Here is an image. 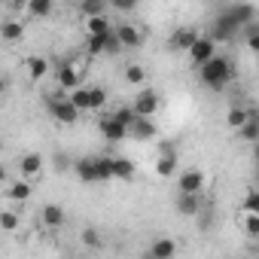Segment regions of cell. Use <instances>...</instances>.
Masks as SVG:
<instances>
[{
	"label": "cell",
	"instance_id": "8fae6325",
	"mask_svg": "<svg viewBox=\"0 0 259 259\" xmlns=\"http://www.w3.org/2000/svg\"><path fill=\"white\" fill-rule=\"evenodd\" d=\"M159 104H162V101H159V95H156L153 89H141L132 107L138 110V116H156V113H159Z\"/></svg>",
	"mask_w": 259,
	"mask_h": 259
},
{
	"label": "cell",
	"instance_id": "2e32d148",
	"mask_svg": "<svg viewBox=\"0 0 259 259\" xmlns=\"http://www.w3.org/2000/svg\"><path fill=\"white\" fill-rule=\"evenodd\" d=\"M177 165H180L177 153H174L171 147H162V153H159V159H156V174H159V177H171V174H177Z\"/></svg>",
	"mask_w": 259,
	"mask_h": 259
},
{
	"label": "cell",
	"instance_id": "d6986e66",
	"mask_svg": "<svg viewBox=\"0 0 259 259\" xmlns=\"http://www.w3.org/2000/svg\"><path fill=\"white\" fill-rule=\"evenodd\" d=\"M0 40L4 43H19V40H25V22H19V19H4V25H0Z\"/></svg>",
	"mask_w": 259,
	"mask_h": 259
},
{
	"label": "cell",
	"instance_id": "52a82bcc",
	"mask_svg": "<svg viewBox=\"0 0 259 259\" xmlns=\"http://www.w3.org/2000/svg\"><path fill=\"white\" fill-rule=\"evenodd\" d=\"M43 168H46V159L40 156V153H25L22 159H19V177H25V180H40V174H43Z\"/></svg>",
	"mask_w": 259,
	"mask_h": 259
},
{
	"label": "cell",
	"instance_id": "7a4b0ae2",
	"mask_svg": "<svg viewBox=\"0 0 259 259\" xmlns=\"http://www.w3.org/2000/svg\"><path fill=\"white\" fill-rule=\"evenodd\" d=\"M46 107H49V116L55 119V122H61V125H73L76 119H79V107L70 101V95L64 92V95H52L49 101H46Z\"/></svg>",
	"mask_w": 259,
	"mask_h": 259
},
{
	"label": "cell",
	"instance_id": "9a60e30c",
	"mask_svg": "<svg viewBox=\"0 0 259 259\" xmlns=\"http://www.w3.org/2000/svg\"><path fill=\"white\" fill-rule=\"evenodd\" d=\"M238 229H241L247 238H259V210L241 207V210H238Z\"/></svg>",
	"mask_w": 259,
	"mask_h": 259
},
{
	"label": "cell",
	"instance_id": "8992f818",
	"mask_svg": "<svg viewBox=\"0 0 259 259\" xmlns=\"http://www.w3.org/2000/svg\"><path fill=\"white\" fill-rule=\"evenodd\" d=\"M213 55H217V40H213V37H198V40L192 43V49H189V61H192L195 67L207 64Z\"/></svg>",
	"mask_w": 259,
	"mask_h": 259
},
{
	"label": "cell",
	"instance_id": "d6a6232c",
	"mask_svg": "<svg viewBox=\"0 0 259 259\" xmlns=\"http://www.w3.org/2000/svg\"><path fill=\"white\" fill-rule=\"evenodd\" d=\"M104 0H79V10H82V16H101L104 13Z\"/></svg>",
	"mask_w": 259,
	"mask_h": 259
},
{
	"label": "cell",
	"instance_id": "4fadbf2b",
	"mask_svg": "<svg viewBox=\"0 0 259 259\" xmlns=\"http://www.w3.org/2000/svg\"><path fill=\"white\" fill-rule=\"evenodd\" d=\"M25 73H28L31 82H43V79L49 76V58H43V55H28V58H25Z\"/></svg>",
	"mask_w": 259,
	"mask_h": 259
},
{
	"label": "cell",
	"instance_id": "ffe728a7",
	"mask_svg": "<svg viewBox=\"0 0 259 259\" xmlns=\"http://www.w3.org/2000/svg\"><path fill=\"white\" fill-rule=\"evenodd\" d=\"M73 171L82 183H98V168H95V156H82L73 162Z\"/></svg>",
	"mask_w": 259,
	"mask_h": 259
},
{
	"label": "cell",
	"instance_id": "8d00e7d4",
	"mask_svg": "<svg viewBox=\"0 0 259 259\" xmlns=\"http://www.w3.org/2000/svg\"><path fill=\"white\" fill-rule=\"evenodd\" d=\"M28 4H31V0H7V7L16 10V13H28Z\"/></svg>",
	"mask_w": 259,
	"mask_h": 259
},
{
	"label": "cell",
	"instance_id": "5b68a950",
	"mask_svg": "<svg viewBox=\"0 0 259 259\" xmlns=\"http://www.w3.org/2000/svg\"><path fill=\"white\" fill-rule=\"evenodd\" d=\"M241 31H244V28L238 25V19L226 10V13L213 22V34H210V37H213V40H220V43H226V40H232V37H235V34H241Z\"/></svg>",
	"mask_w": 259,
	"mask_h": 259
},
{
	"label": "cell",
	"instance_id": "9c48e42d",
	"mask_svg": "<svg viewBox=\"0 0 259 259\" xmlns=\"http://www.w3.org/2000/svg\"><path fill=\"white\" fill-rule=\"evenodd\" d=\"M116 37H119V43H122V49H141L144 46V31L138 28V25H132V22H122L119 28H116Z\"/></svg>",
	"mask_w": 259,
	"mask_h": 259
},
{
	"label": "cell",
	"instance_id": "f546056e",
	"mask_svg": "<svg viewBox=\"0 0 259 259\" xmlns=\"http://www.w3.org/2000/svg\"><path fill=\"white\" fill-rule=\"evenodd\" d=\"M241 34H244V46L259 58V25H247Z\"/></svg>",
	"mask_w": 259,
	"mask_h": 259
},
{
	"label": "cell",
	"instance_id": "7402d4cb",
	"mask_svg": "<svg viewBox=\"0 0 259 259\" xmlns=\"http://www.w3.org/2000/svg\"><path fill=\"white\" fill-rule=\"evenodd\" d=\"M147 253H150L153 259H171V256L177 253V241H174V238H156Z\"/></svg>",
	"mask_w": 259,
	"mask_h": 259
},
{
	"label": "cell",
	"instance_id": "836d02e7",
	"mask_svg": "<svg viewBox=\"0 0 259 259\" xmlns=\"http://www.w3.org/2000/svg\"><path fill=\"white\" fill-rule=\"evenodd\" d=\"M138 4L141 0H110V7L116 13H132V10H138Z\"/></svg>",
	"mask_w": 259,
	"mask_h": 259
},
{
	"label": "cell",
	"instance_id": "83f0119b",
	"mask_svg": "<svg viewBox=\"0 0 259 259\" xmlns=\"http://www.w3.org/2000/svg\"><path fill=\"white\" fill-rule=\"evenodd\" d=\"M67 95H70V101H73L82 113H92V95H89L85 85H79V89H73V92H67Z\"/></svg>",
	"mask_w": 259,
	"mask_h": 259
},
{
	"label": "cell",
	"instance_id": "277c9868",
	"mask_svg": "<svg viewBox=\"0 0 259 259\" xmlns=\"http://www.w3.org/2000/svg\"><path fill=\"white\" fill-rule=\"evenodd\" d=\"M98 128H101V135H104L110 144H119V141L128 138V125L119 122L113 113H110V116H101V119H98Z\"/></svg>",
	"mask_w": 259,
	"mask_h": 259
},
{
	"label": "cell",
	"instance_id": "603a6c76",
	"mask_svg": "<svg viewBox=\"0 0 259 259\" xmlns=\"http://www.w3.org/2000/svg\"><path fill=\"white\" fill-rule=\"evenodd\" d=\"M122 79L128 82V85H147V67L144 64H138V61H132V64H125L122 67Z\"/></svg>",
	"mask_w": 259,
	"mask_h": 259
},
{
	"label": "cell",
	"instance_id": "e0dca14e",
	"mask_svg": "<svg viewBox=\"0 0 259 259\" xmlns=\"http://www.w3.org/2000/svg\"><path fill=\"white\" fill-rule=\"evenodd\" d=\"M177 210L183 217H198L201 213V195L198 192H177Z\"/></svg>",
	"mask_w": 259,
	"mask_h": 259
},
{
	"label": "cell",
	"instance_id": "4dcf8cb0",
	"mask_svg": "<svg viewBox=\"0 0 259 259\" xmlns=\"http://www.w3.org/2000/svg\"><path fill=\"white\" fill-rule=\"evenodd\" d=\"M16 229H19V213L16 210H0V232L13 235Z\"/></svg>",
	"mask_w": 259,
	"mask_h": 259
},
{
	"label": "cell",
	"instance_id": "30bf717a",
	"mask_svg": "<svg viewBox=\"0 0 259 259\" xmlns=\"http://www.w3.org/2000/svg\"><path fill=\"white\" fill-rule=\"evenodd\" d=\"M128 138H135V141H156L159 138V128H156L153 116H138L132 122V128H128Z\"/></svg>",
	"mask_w": 259,
	"mask_h": 259
},
{
	"label": "cell",
	"instance_id": "d4e9b609",
	"mask_svg": "<svg viewBox=\"0 0 259 259\" xmlns=\"http://www.w3.org/2000/svg\"><path fill=\"white\" fill-rule=\"evenodd\" d=\"M113 180H135V162L125 156H113Z\"/></svg>",
	"mask_w": 259,
	"mask_h": 259
},
{
	"label": "cell",
	"instance_id": "484cf974",
	"mask_svg": "<svg viewBox=\"0 0 259 259\" xmlns=\"http://www.w3.org/2000/svg\"><path fill=\"white\" fill-rule=\"evenodd\" d=\"M247 119H250V110H247V107H241V104H232V107H229V113H226V125L232 128V132H238V128H241Z\"/></svg>",
	"mask_w": 259,
	"mask_h": 259
},
{
	"label": "cell",
	"instance_id": "1f68e13d",
	"mask_svg": "<svg viewBox=\"0 0 259 259\" xmlns=\"http://www.w3.org/2000/svg\"><path fill=\"white\" fill-rule=\"evenodd\" d=\"M89 95H92V113H101V110L107 107V89L92 85V89H89Z\"/></svg>",
	"mask_w": 259,
	"mask_h": 259
},
{
	"label": "cell",
	"instance_id": "74e56055",
	"mask_svg": "<svg viewBox=\"0 0 259 259\" xmlns=\"http://www.w3.org/2000/svg\"><path fill=\"white\" fill-rule=\"evenodd\" d=\"M253 162H256V165H259V141H256V144H253Z\"/></svg>",
	"mask_w": 259,
	"mask_h": 259
},
{
	"label": "cell",
	"instance_id": "6da1fadb",
	"mask_svg": "<svg viewBox=\"0 0 259 259\" xmlns=\"http://www.w3.org/2000/svg\"><path fill=\"white\" fill-rule=\"evenodd\" d=\"M232 76H235L232 61H229V58H223V55H213L207 64H201V67H198V79H201L210 92L226 89V85L232 82Z\"/></svg>",
	"mask_w": 259,
	"mask_h": 259
},
{
	"label": "cell",
	"instance_id": "44dd1931",
	"mask_svg": "<svg viewBox=\"0 0 259 259\" xmlns=\"http://www.w3.org/2000/svg\"><path fill=\"white\" fill-rule=\"evenodd\" d=\"M238 141H244V144H256L259 141V113L256 110H250V119L238 128Z\"/></svg>",
	"mask_w": 259,
	"mask_h": 259
},
{
	"label": "cell",
	"instance_id": "5bb4252c",
	"mask_svg": "<svg viewBox=\"0 0 259 259\" xmlns=\"http://www.w3.org/2000/svg\"><path fill=\"white\" fill-rule=\"evenodd\" d=\"M198 37H201V34H198L195 28H177V31L171 34L168 46H171V49H177V52H189V49H192V43H195Z\"/></svg>",
	"mask_w": 259,
	"mask_h": 259
},
{
	"label": "cell",
	"instance_id": "f35d334b",
	"mask_svg": "<svg viewBox=\"0 0 259 259\" xmlns=\"http://www.w3.org/2000/svg\"><path fill=\"white\" fill-rule=\"evenodd\" d=\"M207 4H220V0H207Z\"/></svg>",
	"mask_w": 259,
	"mask_h": 259
},
{
	"label": "cell",
	"instance_id": "ac0fdd59",
	"mask_svg": "<svg viewBox=\"0 0 259 259\" xmlns=\"http://www.w3.org/2000/svg\"><path fill=\"white\" fill-rule=\"evenodd\" d=\"M64 220H67V213H64L61 204H43V210H40V223H43L46 229H61Z\"/></svg>",
	"mask_w": 259,
	"mask_h": 259
},
{
	"label": "cell",
	"instance_id": "7c38bea8",
	"mask_svg": "<svg viewBox=\"0 0 259 259\" xmlns=\"http://www.w3.org/2000/svg\"><path fill=\"white\" fill-rule=\"evenodd\" d=\"M31 192H34V186H31V180H25V177H19V180H4V195H7L10 201H28Z\"/></svg>",
	"mask_w": 259,
	"mask_h": 259
},
{
	"label": "cell",
	"instance_id": "3957f363",
	"mask_svg": "<svg viewBox=\"0 0 259 259\" xmlns=\"http://www.w3.org/2000/svg\"><path fill=\"white\" fill-rule=\"evenodd\" d=\"M82 70H85V64H79V61H64V64H58V70H55L58 89H61V92L79 89V85H82Z\"/></svg>",
	"mask_w": 259,
	"mask_h": 259
},
{
	"label": "cell",
	"instance_id": "e575fe53",
	"mask_svg": "<svg viewBox=\"0 0 259 259\" xmlns=\"http://www.w3.org/2000/svg\"><path fill=\"white\" fill-rule=\"evenodd\" d=\"M79 238H82V244H85V247H101V235H98L95 229H82V235H79Z\"/></svg>",
	"mask_w": 259,
	"mask_h": 259
},
{
	"label": "cell",
	"instance_id": "ba28073f",
	"mask_svg": "<svg viewBox=\"0 0 259 259\" xmlns=\"http://www.w3.org/2000/svg\"><path fill=\"white\" fill-rule=\"evenodd\" d=\"M204 186H207V174L198 171V168H189V171H183L177 177V192H198L201 195Z\"/></svg>",
	"mask_w": 259,
	"mask_h": 259
},
{
	"label": "cell",
	"instance_id": "4316f807",
	"mask_svg": "<svg viewBox=\"0 0 259 259\" xmlns=\"http://www.w3.org/2000/svg\"><path fill=\"white\" fill-rule=\"evenodd\" d=\"M95 168H98V183L113 180V156H95Z\"/></svg>",
	"mask_w": 259,
	"mask_h": 259
},
{
	"label": "cell",
	"instance_id": "f1b7e54d",
	"mask_svg": "<svg viewBox=\"0 0 259 259\" xmlns=\"http://www.w3.org/2000/svg\"><path fill=\"white\" fill-rule=\"evenodd\" d=\"M52 7H55V0H31V4H28V16L46 19V16L52 13Z\"/></svg>",
	"mask_w": 259,
	"mask_h": 259
},
{
	"label": "cell",
	"instance_id": "d590c367",
	"mask_svg": "<svg viewBox=\"0 0 259 259\" xmlns=\"http://www.w3.org/2000/svg\"><path fill=\"white\" fill-rule=\"evenodd\" d=\"M241 207H253V210H259V186H253V189H250V192L244 195Z\"/></svg>",
	"mask_w": 259,
	"mask_h": 259
},
{
	"label": "cell",
	"instance_id": "cb8c5ba5",
	"mask_svg": "<svg viewBox=\"0 0 259 259\" xmlns=\"http://www.w3.org/2000/svg\"><path fill=\"white\" fill-rule=\"evenodd\" d=\"M82 28H85V37H98V34H110V22L107 16H82Z\"/></svg>",
	"mask_w": 259,
	"mask_h": 259
}]
</instances>
